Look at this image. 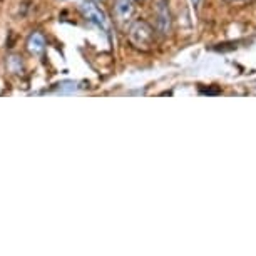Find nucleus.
<instances>
[{"label": "nucleus", "mask_w": 256, "mask_h": 256, "mask_svg": "<svg viewBox=\"0 0 256 256\" xmlns=\"http://www.w3.org/2000/svg\"><path fill=\"white\" fill-rule=\"evenodd\" d=\"M129 42L139 50H149L154 46V28L146 20H134L128 30Z\"/></svg>", "instance_id": "1"}, {"label": "nucleus", "mask_w": 256, "mask_h": 256, "mask_svg": "<svg viewBox=\"0 0 256 256\" xmlns=\"http://www.w3.org/2000/svg\"><path fill=\"white\" fill-rule=\"evenodd\" d=\"M79 8H80L82 16L88 18L90 24L98 26L99 28H102V30H108V27H109L108 16H106L104 10L94 2V0H82Z\"/></svg>", "instance_id": "2"}, {"label": "nucleus", "mask_w": 256, "mask_h": 256, "mask_svg": "<svg viewBox=\"0 0 256 256\" xmlns=\"http://www.w3.org/2000/svg\"><path fill=\"white\" fill-rule=\"evenodd\" d=\"M136 14V0H114V18L120 26L132 20Z\"/></svg>", "instance_id": "3"}, {"label": "nucleus", "mask_w": 256, "mask_h": 256, "mask_svg": "<svg viewBox=\"0 0 256 256\" xmlns=\"http://www.w3.org/2000/svg\"><path fill=\"white\" fill-rule=\"evenodd\" d=\"M154 16H156L158 30L162 36H168L171 32V14H169L168 8V0H159L156 8H154Z\"/></svg>", "instance_id": "4"}, {"label": "nucleus", "mask_w": 256, "mask_h": 256, "mask_svg": "<svg viewBox=\"0 0 256 256\" xmlns=\"http://www.w3.org/2000/svg\"><path fill=\"white\" fill-rule=\"evenodd\" d=\"M46 44L47 42L42 32H32L30 36L27 37V42H26L27 50L30 52L32 56H40L42 52L46 50Z\"/></svg>", "instance_id": "5"}, {"label": "nucleus", "mask_w": 256, "mask_h": 256, "mask_svg": "<svg viewBox=\"0 0 256 256\" xmlns=\"http://www.w3.org/2000/svg\"><path fill=\"white\" fill-rule=\"evenodd\" d=\"M7 66L14 74H18V72H22V57L20 56H10L7 60Z\"/></svg>", "instance_id": "6"}, {"label": "nucleus", "mask_w": 256, "mask_h": 256, "mask_svg": "<svg viewBox=\"0 0 256 256\" xmlns=\"http://www.w3.org/2000/svg\"><path fill=\"white\" fill-rule=\"evenodd\" d=\"M191 4H192V6H194V7H198V6H200V4H201V0H191Z\"/></svg>", "instance_id": "7"}, {"label": "nucleus", "mask_w": 256, "mask_h": 256, "mask_svg": "<svg viewBox=\"0 0 256 256\" xmlns=\"http://www.w3.org/2000/svg\"><path fill=\"white\" fill-rule=\"evenodd\" d=\"M224 2H228V4H233V2H243V0H224Z\"/></svg>", "instance_id": "8"}, {"label": "nucleus", "mask_w": 256, "mask_h": 256, "mask_svg": "<svg viewBox=\"0 0 256 256\" xmlns=\"http://www.w3.org/2000/svg\"><path fill=\"white\" fill-rule=\"evenodd\" d=\"M138 2H144V0H138Z\"/></svg>", "instance_id": "9"}]
</instances>
